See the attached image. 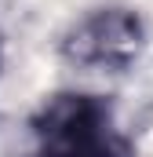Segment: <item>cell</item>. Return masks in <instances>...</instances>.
Returning <instances> with one entry per match:
<instances>
[{"instance_id": "6da1fadb", "label": "cell", "mask_w": 153, "mask_h": 157, "mask_svg": "<svg viewBox=\"0 0 153 157\" xmlns=\"http://www.w3.org/2000/svg\"><path fill=\"white\" fill-rule=\"evenodd\" d=\"M40 157H131L117 135L110 102L88 91H58L33 117Z\"/></svg>"}, {"instance_id": "7a4b0ae2", "label": "cell", "mask_w": 153, "mask_h": 157, "mask_svg": "<svg viewBox=\"0 0 153 157\" xmlns=\"http://www.w3.org/2000/svg\"><path fill=\"white\" fill-rule=\"evenodd\" d=\"M146 44V26L128 7H99L62 37V55L88 70H128Z\"/></svg>"}, {"instance_id": "3957f363", "label": "cell", "mask_w": 153, "mask_h": 157, "mask_svg": "<svg viewBox=\"0 0 153 157\" xmlns=\"http://www.w3.org/2000/svg\"><path fill=\"white\" fill-rule=\"evenodd\" d=\"M0 59H4V48H0Z\"/></svg>"}]
</instances>
